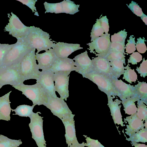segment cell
<instances>
[{"label": "cell", "instance_id": "1", "mask_svg": "<svg viewBox=\"0 0 147 147\" xmlns=\"http://www.w3.org/2000/svg\"><path fill=\"white\" fill-rule=\"evenodd\" d=\"M17 40L6 55L1 66H9L20 63L24 56L33 49L26 37Z\"/></svg>", "mask_w": 147, "mask_h": 147}, {"label": "cell", "instance_id": "2", "mask_svg": "<svg viewBox=\"0 0 147 147\" xmlns=\"http://www.w3.org/2000/svg\"><path fill=\"white\" fill-rule=\"evenodd\" d=\"M26 37L31 47L36 49L38 53L42 51H46L53 48L55 44L50 39L49 34L34 26L29 27Z\"/></svg>", "mask_w": 147, "mask_h": 147}, {"label": "cell", "instance_id": "3", "mask_svg": "<svg viewBox=\"0 0 147 147\" xmlns=\"http://www.w3.org/2000/svg\"><path fill=\"white\" fill-rule=\"evenodd\" d=\"M12 86L22 92V94L32 101L33 105H44L47 102L48 95L38 82L32 85L23 83Z\"/></svg>", "mask_w": 147, "mask_h": 147}, {"label": "cell", "instance_id": "4", "mask_svg": "<svg viewBox=\"0 0 147 147\" xmlns=\"http://www.w3.org/2000/svg\"><path fill=\"white\" fill-rule=\"evenodd\" d=\"M35 50L33 49L20 62L21 74L24 81L30 79L37 80L39 78L40 71L36 63Z\"/></svg>", "mask_w": 147, "mask_h": 147}, {"label": "cell", "instance_id": "5", "mask_svg": "<svg viewBox=\"0 0 147 147\" xmlns=\"http://www.w3.org/2000/svg\"><path fill=\"white\" fill-rule=\"evenodd\" d=\"M21 74L20 63L0 67V84L3 86H17L24 82Z\"/></svg>", "mask_w": 147, "mask_h": 147}, {"label": "cell", "instance_id": "6", "mask_svg": "<svg viewBox=\"0 0 147 147\" xmlns=\"http://www.w3.org/2000/svg\"><path fill=\"white\" fill-rule=\"evenodd\" d=\"M82 76L83 78L88 79L96 84L99 89L107 96L119 97L118 92L111 82L110 79L107 76L92 71Z\"/></svg>", "mask_w": 147, "mask_h": 147}, {"label": "cell", "instance_id": "7", "mask_svg": "<svg viewBox=\"0 0 147 147\" xmlns=\"http://www.w3.org/2000/svg\"><path fill=\"white\" fill-rule=\"evenodd\" d=\"M40 112H33L30 117V123L29 124L32 138L35 141L38 147H46L43 129V117L38 115Z\"/></svg>", "mask_w": 147, "mask_h": 147}, {"label": "cell", "instance_id": "8", "mask_svg": "<svg viewBox=\"0 0 147 147\" xmlns=\"http://www.w3.org/2000/svg\"><path fill=\"white\" fill-rule=\"evenodd\" d=\"M9 20V22L5 27V31L9 32L17 39L27 37L29 31V27L25 25L17 16L11 13Z\"/></svg>", "mask_w": 147, "mask_h": 147}, {"label": "cell", "instance_id": "9", "mask_svg": "<svg viewBox=\"0 0 147 147\" xmlns=\"http://www.w3.org/2000/svg\"><path fill=\"white\" fill-rule=\"evenodd\" d=\"M44 105L49 109L53 115L61 120L73 114L66 102L61 98L57 97L53 98L48 96L47 102Z\"/></svg>", "mask_w": 147, "mask_h": 147}, {"label": "cell", "instance_id": "10", "mask_svg": "<svg viewBox=\"0 0 147 147\" xmlns=\"http://www.w3.org/2000/svg\"><path fill=\"white\" fill-rule=\"evenodd\" d=\"M110 34H105L87 44L89 47L88 48L90 53L94 54L96 56L105 57L107 55L111 42Z\"/></svg>", "mask_w": 147, "mask_h": 147}, {"label": "cell", "instance_id": "11", "mask_svg": "<svg viewBox=\"0 0 147 147\" xmlns=\"http://www.w3.org/2000/svg\"><path fill=\"white\" fill-rule=\"evenodd\" d=\"M71 72L60 71L54 73V81L56 90L63 99L67 100L69 96V75Z\"/></svg>", "mask_w": 147, "mask_h": 147}, {"label": "cell", "instance_id": "12", "mask_svg": "<svg viewBox=\"0 0 147 147\" xmlns=\"http://www.w3.org/2000/svg\"><path fill=\"white\" fill-rule=\"evenodd\" d=\"M54 73L50 70L40 71L36 82L42 87L48 96L53 98L57 97L54 83Z\"/></svg>", "mask_w": 147, "mask_h": 147}, {"label": "cell", "instance_id": "13", "mask_svg": "<svg viewBox=\"0 0 147 147\" xmlns=\"http://www.w3.org/2000/svg\"><path fill=\"white\" fill-rule=\"evenodd\" d=\"M92 72L104 75L110 79L115 78L110 62L104 57H97L92 59Z\"/></svg>", "mask_w": 147, "mask_h": 147}, {"label": "cell", "instance_id": "14", "mask_svg": "<svg viewBox=\"0 0 147 147\" xmlns=\"http://www.w3.org/2000/svg\"><path fill=\"white\" fill-rule=\"evenodd\" d=\"M75 115L61 120L64 126L65 129V136L68 147L72 145L78 143L76 135L75 121L74 117Z\"/></svg>", "mask_w": 147, "mask_h": 147}, {"label": "cell", "instance_id": "15", "mask_svg": "<svg viewBox=\"0 0 147 147\" xmlns=\"http://www.w3.org/2000/svg\"><path fill=\"white\" fill-rule=\"evenodd\" d=\"M73 59L76 64V72L83 76L92 71V61L87 51L75 57Z\"/></svg>", "mask_w": 147, "mask_h": 147}, {"label": "cell", "instance_id": "16", "mask_svg": "<svg viewBox=\"0 0 147 147\" xmlns=\"http://www.w3.org/2000/svg\"><path fill=\"white\" fill-rule=\"evenodd\" d=\"M35 57L38 63L39 69H42V71L49 70L57 57L52 48L42 53H36Z\"/></svg>", "mask_w": 147, "mask_h": 147}, {"label": "cell", "instance_id": "17", "mask_svg": "<svg viewBox=\"0 0 147 147\" xmlns=\"http://www.w3.org/2000/svg\"><path fill=\"white\" fill-rule=\"evenodd\" d=\"M78 44L68 43L59 42L55 44L53 49L58 58H67L72 53L83 49Z\"/></svg>", "mask_w": 147, "mask_h": 147}, {"label": "cell", "instance_id": "18", "mask_svg": "<svg viewBox=\"0 0 147 147\" xmlns=\"http://www.w3.org/2000/svg\"><path fill=\"white\" fill-rule=\"evenodd\" d=\"M110 81L119 95V98L122 100L127 98L136 95L134 87L130 84H127L121 80L118 79H110Z\"/></svg>", "mask_w": 147, "mask_h": 147}, {"label": "cell", "instance_id": "19", "mask_svg": "<svg viewBox=\"0 0 147 147\" xmlns=\"http://www.w3.org/2000/svg\"><path fill=\"white\" fill-rule=\"evenodd\" d=\"M76 64L73 59L68 58L57 57L49 70L53 73L60 71H76Z\"/></svg>", "mask_w": 147, "mask_h": 147}, {"label": "cell", "instance_id": "20", "mask_svg": "<svg viewBox=\"0 0 147 147\" xmlns=\"http://www.w3.org/2000/svg\"><path fill=\"white\" fill-rule=\"evenodd\" d=\"M107 96L108 100L107 105L110 109L111 115L114 123L120 125L121 126L123 127L124 122L122 121V116L120 111L121 106H119L121 101L117 98L113 101V99L115 98V96Z\"/></svg>", "mask_w": 147, "mask_h": 147}, {"label": "cell", "instance_id": "21", "mask_svg": "<svg viewBox=\"0 0 147 147\" xmlns=\"http://www.w3.org/2000/svg\"><path fill=\"white\" fill-rule=\"evenodd\" d=\"M124 121L128 122L127 125L125 133L130 136L139 130L144 128V121L139 119L137 116L136 113L126 117L124 119Z\"/></svg>", "mask_w": 147, "mask_h": 147}, {"label": "cell", "instance_id": "22", "mask_svg": "<svg viewBox=\"0 0 147 147\" xmlns=\"http://www.w3.org/2000/svg\"><path fill=\"white\" fill-rule=\"evenodd\" d=\"M11 91L0 97V120L6 121L10 120V114L11 110L9 99Z\"/></svg>", "mask_w": 147, "mask_h": 147}, {"label": "cell", "instance_id": "23", "mask_svg": "<svg viewBox=\"0 0 147 147\" xmlns=\"http://www.w3.org/2000/svg\"><path fill=\"white\" fill-rule=\"evenodd\" d=\"M139 100L138 96L136 95L122 100L121 102L125 114L131 115L136 113L137 108L135 102Z\"/></svg>", "mask_w": 147, "mask_h": 147}, {"label": "cell", "instance_id": "24", "mask_svg": "<svg viewBox=\"0 0 147 147\" xmlns=\"http://www.w3.org/2000/svg\"><path fill=\"white\" fill-rule=\"evenodd\" d=\"M110 66L113 72L115 79H118L123 74L125 70V60H114L109 62Z\"/></svg>", "mask_w": 147, "mask_h": 147}, {"label": "cell", "instance_id": "25", "mask_svg": "<svg viewBox=\"0 0 147 147\" xmlns=\"http://www.w3.org/2000/svg\"><path fill=\"white\" fill-rule=\"evenodd\" d=\"M138 83L134 86L136 94L139 99L147 105V84L146 82L138 81Z\"/></svg>", "mask_w": 147, "mask_h": 147}, {"label": "cell", "instance_id": "26", "mask_svg": "<svg viewBox=\"0 0 147 147\" xmlns=\"http://www.w3.org/2000/svg\"><path fill=\"white\" fill-rule=\"evenodd\" d=\"M35 106L33 105L32 106L26 105H20L18 106L15 109H11L12 112L14 111L15 113V114H13V115L30 118L33 112V110Z\"/></svg>", "mask_w": 147, "mask_h": 147}, {"label": "cell", "instance_id": "27", "mask_svg": "<svg viewBox=\"0 0 147 147\" xmlns=\"http://www.w3.org/2000/svg\"><path fill=\"white\" fill-rule=\"evenodd\" d=\"M126 139L134 143L147 142V129L144 128L142 129L129 136V138H126Z\"/></svg>", "mask_w": 147, "mask_h": 147}, {"label": "cell", "instance_id": "28", "mask_svg": "<svg viewBox=\"0 0 147 147\" xmlns=\"http://www.w3.org/2000/svg\"><path fill=\"white\" fill-rule=\"evenodd\" d=\"M63 13L74 14L79 11V5H76L69 0H64L61 2Z\"/></svg>", "mask_w": 147, "mask_h": 147}, {"label": "cell", "instance_id": "29", "mask_svg": "<svg viewBox=\"0 0 147 147\" xmlns=\"http://www.w3.org/2000/svg\"><path fill=\"white\" fill-rule=\"evenodd\" d=\"M22 143L21 140L12 139L0 134V147H18Z\"/></svg>", "mask_w": 147, "mask_h": 147}, {"label": "cell", "instance_id": "30", "mask_svg": "<svg viewBox=\"0 0 147 147\" xmlns=\"http://www.w3.org/2000/svg\"><path fill=\"white\" fill-rule=\"evenodd\" d=\"M46 13H63L61 2L56 3H49L45 2L44 3Z\"/></svg>", "mask_w": 147, "mask_h": 147}, {"label": "cell", "instance_id": "31", "mask_svg": "<svg viewBox=\"0 0 147 147\" xmlns=\"http://www.w3.org/2000/svg\"><path fill=\"white\" fill-rule=\"evenodd\" d=\"M129 63L125 67V70L123 73V79H125L129 83H132V82H135L137 80V75L134 71V69H131L129 66Z\"/></svg>", "mask_w": 147, "mask_h": 147}, {"label": "cell", "instance_id": "32", "mask_svg": "<svg viewBox=\"0 0 147 147\" xmlns=\"http://www.w3.org/2000/svg\"><path fill=\"white\" fill-rule=\"evenodd\" d=\"M100 23L99 19H97L95 24L93 25L91 32V41L103 35L105 33Z\"/></svg>", "mask_w": 147, "mask_h": 147}, {"label": "cell", "instance_id": "33", "mask_svg": "<svg viewBox=\"0 0 147 147\" xmlns=\"http://www.w3.org/2000/svg\"><path fill=\"white\" fill-rule=\"evenodd\" d=\"M137 101L136 114L139 119L144 121L147 119V106L142 100H139Z\"/></svg>", "mask_w": 147, "mask_h": 147}, {"label": "cell", "instance_id": "34", "mask_svg": "<svg viewBox=\"0 0 147 147\" xmlns=\"http://www.w3.org/2000/svg\"><path fill=\"white\" fill-rule=\"evenodd\" d=\"M125 49V42H111L108 54L112 52H117L122 53L125 55L126 54L124 51Z\"/></svg>", "mask_w": 147, "mask_h": 147}, {"label": "cell", "instance_id": "35", "mask_svg": "<svg viewBox=\"0 0 147 147\" xmlns=\"http://www.w3.org/2000/svg\"><path fill=\"white\" fill-rule=\"evenodd\" d=\"M127 32L125 29L115 33L111 36V42H125L127 35Z\"/></svg>", "mask_w": 147, "mask_h": 147}, {"label": "cell", "instance_id": "36", "mask_svg": "<svg viewBox=\"0 0 147 147\" xmlns=\"http://www.w3.org/2000/svg\"><path fill=\"white\" fill-rule=\"evenodd\" d=\"M13 45V44L0 43V63H2L6 55Z\"/></svg>", "mask_w": 147, "mask_h": 147}, {"label": "cell", "instance_id": "37", "mask_svg": "<svg viewBox=\"0 0 147 147\" xmlns=\"http://www.w3.org/2000/svg\"><path fill=\"white\" fill-rule=\"evenodd\" d=\"M125 56L122 53L112 52L107 54L105 57L109 62L117 60H125Z\"/></svg>", "mask_w": 147, "mask_h": 147}, {"label": "cell", "instance_id": "38", "mask_svg": "<svg viewBox=\"0 0 147 147\" xmlns=\"http://www.w3.org/2000/svg\"><path fill=\"white\" fill-rule=\"evenodd\" d=\"M133 35H131L129 39L127 40V43L125 46L126 52L128 54H131L134 52L136 50V43L135 40V37L133 38Z\"/></svg>", "mask_w": 147, "mask_h": 147}, {"label": "cell", "instance_id": "39", "mask_svg": "<svg viewBox=\"0 0 147 147\" xmlns=\"http://www.w3.org/2000/svg\"><path fill=\"white\" fill-rule=\"evenodd\" d=\"M128 8H129L132 12L137 16L141 17L144 13L141 8L137 4L136 2L132 1L129 5L126 4Z\"/></svg>", "mask_w": 147, "mask_h": 147}, {"label": "cell", "instance_id": "40", "mask_svg": "<svg viewBox=\"0 0 147 147\" xmlns=\"http://www.w3.org/2000/svg\"><path fill=\"white\" fill-rule=\"evenodd\" d=\"M137 41L136 44V47L139 53H144L147 50V48L146 45L145 41V38L144 37L142 38L139 37L137 39Z\"/></svg>", "mask_w": 147, "mask_h": 147}, {"label": "cell", "instance_id": "41", "mask_svg": "<svg viewBox=\"0 0 147 147\" xmlns=\"http://www.w3.org/2000/svg\"><path fill=\"white\" fill-rule=\"evenodd\" d=\"M18 1L23 4L25 5L30 9L32 12H35L34 15L39 16L38 12L37 11L36 9V7L35 6V4L36 1H37V0H17Z\"/></svg>", "mask_w": 147, "mask_h": 147}, {"label": "cell", "instance_id": "42", "mask_svg": "<svg viewBox=\"0 0 147 147\" xmlns=\"http://www.w3.org/2000/svg\"><path fill=\"white\" fill-rule=\"evenodd\" d=\"M83 136L86 138V143H84L85 146L88 147H105L97 140L92 139L85 135H83Z\"/></svg>", "mask_w": 147, "mask_h": 147}, {"label": "cell", "instance_id": "43", "mask_svg": "<svg viewBox=\"0 0 147 147\" xmlns=\"http://www.w3.org/2000/svg\"><path fill=\"white\" fill-rule=\"evenodd\" d=\"M142 59V56L139 53L134 52L130 55L129 59H128V63H130L132 65L137 64Z\"/></svg>", "mask_w": 147, "mask_h": 147}, {"label": "cell", "instance_id": "44", "mask_svg": "<svg viewBox=\"0 0 147 147\" xmlns=\"http://www.w3.org/2000/svg\"><path fill=\"white\" fill-rule=\"evenodd\" d=\"M136 71L140 74L141 77L145 78L147 75V60L144 58L143 61L139 67H137Z\"/></svg>", "mask_w": 147, "mask_h": 147}, {"label": "cell", "instance_id": "45", "mask_svg": "<svg viewBox=\"0 0 147 147\" xmlns=\"http://www.w3.org/2000/svg\"><path fill=\"white\" fill-rule=\"evenodd\" d=\"M99 19L100 25L103 29L104 33L106 34H108L109 30V20L106 16H103Z\"/></svg>", "mask_w": 147, "mask_h": 147}, {"label": "cell", "instance_id": "46", "mask_svg": "<svg viewBox=\"0 0 147 147\" xmlns=\"http://www.w3.org/2000/svg\"><path fill=\"white\" fill-rule=\"evenodd\" d=\"M132 146L134 147H147V145L144 144H141L133 142H131Z\"/></svg>", "mask_w": 147, "mask_h": 147}, {"label": "cell", "instance_id": "47", "mask_svg": "<svg viewBox=\"0 0 147 147\" xmlns=\"http://www.w3.org/2000/svg\"><path fill=\"white\" fill-rule=\"evenodd\" d=\"M84 143L83 142L81 144H80L78 143L77 144L72 145L68 147H84Z\"/></svg>", "mask_w": 147, "mask_h": 147}, {"label": "cell", "instance_id": "48", "mask_svg": "<svg viewBox=\"0 0 147 147\" xmlns=\"http://www.w3.org/2000/svg\"><path fill=\"white\" fill-rule=\"evenodd\" d=\"M141 20L145 23L146 25H147V16L144 13L140 17Z\"/></svg>", "mask_w": 147, "mask_h": 147}, {"label": "cell", "instance_id": "49", "mask_svg": "<svg viewBox=\"0 0 147 147\" xmlns=\"http://www.w3.org/2000/svg\"><path fill=\"white\" fill-rule=\"evenodd\" d=\"M144 124L145 128L147 129V119L145 120V123Z\"/></svg>", "mask_w": 147, "mask_h": 147}, {"label": "cell", "instance_id": "50", "mask_svg": "<svg viewBox=\"0 0 147 147\" xmlns=\"http://www.w3.org/2000/svg\"><path fill=\"white\" fill-rule=\"evenodd\" d=\"M3 86L0 84V89Z\"/></svg>", "mask_w": 147, "mask_h": 147}, {"label": "cell", "instance_id": "51", "mask_svg": "<svg viewBox=\"0 0 147 147\" xmlns=\"http://www.w3.org/2000/svg\"><path fill=\"white\" fill-rule=\"evenodd\" d=\"M2 65V63H0V67Z\"/></svg>", "mask_w": 147, "mask_h": 147}]
</instances>
